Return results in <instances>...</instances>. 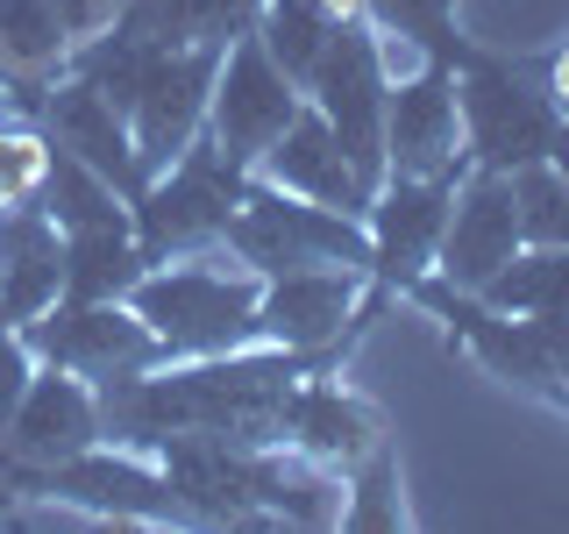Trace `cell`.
Segmentation results:
<instances>
[{"instance_id": "1", "label": "cell", "mask_w": 569, "mask_h": 534, "mask_svg": "<svg viewBox=\"0 0 569 534\" xmlns=\"http://www.w3.org/2000/svg\"><path fill=\"white\" fill-rule=\"evenodd\" d=\"M406 307L435 314L449 349H462L485 378H498L506 392L548 406V414L569 421V314H506L477 293H456L427 271L420 285H406Z\"/></svg>"}, {"instance_id": "8", "label": "cell", "mask_w": 569, "mask_h": 534, "mask_svg": "<svg viewBox=\"0 0 569 534\" xmlns=\"http://www.w3.org/2000/svg\"><path fill=\"white\" fill-rule=\"evenodd\" d=\"M385 93H391V58L378 43V29L356 14L328 36L313 79H307V100L313 115L335 129L342 157L363 171V186H385Z\"/></svg>"}, {"instance_id": "29", "label": "cell", "mask_w": 569, "mask_h": 534, "mask_svg": "<svg viewBox=\"0 0 569 534\" xmlns=\"http://www.w3.org/2000/svg\"><path fill=\"white\" fill-rule=\"evenodd\" d=\"M548 93H556L562 121H569V43H556V50H548Z\"/></svg>"}, {"instance_id": "3", "label": "cell", "mask_w": 569, "mask_h": 534, "mask_svg": "<svg viewBox=\"0 0 569 534\" xmlns=\"http://www.w3.org/2000/svg\"><path fill=\"white\" fill-rule=\"evenodd\" d=\"M456 107H462V150L485 171L541 165L562 136V107L548 93V50H485L462 43L456 58Z\"/></svg>"}, {"instance_id": "25", "label": "cell", "mask_w": 569, "mask_h": 534, "mask_svg": "<svg viewBox=\"0 0 569 534\" xmlns=\"http://www.w3.org/2000/svg\"><path fill=\"white\" fill-rule=\"evenodd\" d=\"M477 299H491V307H506V314H569V249H533L527 243Z\"/></svg>"}, {"instance_id": "12", "label": "cell", "mask_w": 569, "mask_h": 534, "mask_svg": "<svg viewBox=\"0 0 569 534\" xmlns=\"http://www.w3.org/2000/svg\"><path fill=\"white\" fill-rule=\"evenodd\" d=\"M93 442H107L100 435V392L58 364H43L29 399L14 406V421L0 427V485H8V498H22L43 471H58V463H71Z\"/></svg>"}, {"instance_id": "28", "label": "cell", "mask_w": 569, "mask_h": 534, "mask_svg": "<svg viewBox=\"0 0 569 534\" xmlns=\"http://www.w3.org/2000/svg\"><path fill=\"white\" fill-rule=\"evenodd\" d=\"M36 349L22 343V328H0V427L14 421V406L29 399V385H36Z\"/></svg>"}, {"instance_id": "2", "label": "cell", "mask_w": 569, "mask_h": 534, "mask_svg": "<svg viewBox=\"0 0 569 534\" xmlns=\"http://www.w3.org/2000/svg\"><path fill=\"white\" fill-rule=\"evenodd\" d=\"M257 299H263V278L242 271L228 249L150 264V271L129 285V307L142 314V328L164 343V364H178V356L249 349L257 343Z\"/></svg>"}, {"instance_id": "10", "label": "cell", "mask_w": 569, "mask_h": 534, "mask_svg": "<svg viewBox=\"0 0 569 534\" xmlns=\"http://www.w3.org/2000/svg\"><path fill=\"white\" fill-rule=\"evenodd\" d=\"M299 107H307L299 79L242 29L236 43L221 50V71H213V100H207V129H200V136H207L236 171H257V157L284 136V121H292Z\"/></svg>"}, {"instance_id": "27", "label": "cell", "mask_w": 569, "mask_h": 534, "mask_svg": "<svg viewBox=\"0 0 569 534\" xmlns=\"http://www.w3.org/2000/svg\"><path fill=\"white\" fill-rule=\"evenodd\" d=\"M43 165H50V142L36 121H0V207L8 200H29L43 186Z\"/></svg>"}, {"instance_id": "32", "label": "cell", "mask_w": 569, "mask_h": 534, "mask_svg": "<svg viewBox=\"0 0 569 534\" xmlns=\"http://www.w3.org/2000/svg\"><path fill=\"white\" fill-rule=\"evenodd\" d=\"M0 328H8V320H0Z\"/></svg>"}, {"instance_id": "22", "label": "cell", "mask_w": 569, "mask_h": 534, "mask_svg": "<svg viewBox=\"0 0 569 534\" xmlns=\"http://www.w3.org/2000/svg\"><path fill=\"white\" fill-rule=\"evenodd\" d=\"M462 0H363V22L378 29L385 58H391V79H399V65L413 58H462V22H456Z\"/></svg>"}, {"instance_id": "5", "label": "cell", "mask_w": 569, "mask_h": 534, "mask_svg": "<svg viewBox=\"0 0 569 534\" xmlns=\"http://www.w3.org/2000/svg\"><path fill=\"white\" fill-rule=\"evenodd\" d=\"M221 249L257 278H284V271H320V264H349V271H370V236L363 221L342 207L299 200V192H278L263 178H242V200L228 214Z\"/></svg>"}, {"instance_id": "26", "label": "cell", "mask_w": 569, "mask_h": 534, "mask_svg": "<svg viewBox=\"0 0 569 534\" xmlns=\"http://www.w3.org/2000/svg\"><path fill=\"white\" fill-rule=\"evenodd\" d=\"M512 207H520V236L533 249H569V178L548 157L512 171Z\"/></svg>"}, {"instance_id": "18", "label": "cell", "mask_w": 569, "mask_h": 534, "mask_svg": "<svg viewBox=\"0 0 569 534\" xmlns=\"http://www.w3.org/2000/svg\"><path fill=\"white\" fill-rule=\"evenodd\" d=\"M249 178H263V186H278V192H299V200H320V207H342V214H356V221L370 214V192H378V186H363V171L342 157L335 129L313 115V100L284 121V136L257 157Z\"/></svg>"}, {"instance_id": "13", "label": "cell", "mask_w": 569, "mask_h": 534, "mask_svg": "<svg viewBox=\"0 0 569 534\" xmlns=\"http://www.w3.org/2000/svg\"><path fill=\"white\" fill-rule=\"evenodd\" d=\"M221 50L228 43H178V50H157L150 71L136 79L129 93V136H136V157H142V178H157L171 157H186L207 129V100H213V71H221Z\"/></svg>"}, {"instance_id": "6", "label": "cell", "mask_w": 569, "mask_h": 534, "mask_svg": "<svg viewBox=\"0 0 569 534\" xmlns=\"http://www.w3.org/2000/svg\"><path fill=\"white\" fill-rule=\"evenodd\" d=\"M385 307H391V293L370 271H349V264L284 271V278H263L257 343L313 356V364H342V356L370 335V320H378Z\"/></svg>"}, {"instance_id": "24", "label": "cell", "mask_w": 569, "mask_h": 534, "mask_svg": "<svg viewBox=\"0 0 569 534\" xmlns=\"http://www.w3.org/2000/svg\"><path fill=\"white\" fill-rule=\"evenodd\" d=\"M335 29L342 22H335L320 0H257V22H249V36L299 79V93H307V79H313V65H320V50H328Z\"/></svg>"}, {"instance_id": "20", "label": "cell", "mask_w": 569, "mask_h": 534, "mask_svg": "<svg viewBox=\"0 0 569 534\" xmlns=\"http://www.w3.org/2000/svg\"><path fill=\"white\" fill-rule=\"evenodd\" d=\"M64 65L71 36L58 22V0H0V86L22 100V115L50 79H64Z\"/></svg>"}, {"instance_id": "21", "label": "cell", "mask_w": 569, "mask_h": 534, "mask_svg": "<svg viewBox=\"0 0 569 534\" xmlns=\"http://www.w3.org/2000/svg\"><path fill=\"white\" fill-rule=\"evenodd\" d=\"M150 271L136 243V221H100V228H71L64 236V293L58 299H129V285Z\"/></svg>"}, {"instance_id": "7", "label": "cell", "mask_w": 569, "mask_h": 534, "mask_svg": "<svg viewBox=\"0 0 569 534\" xmlns=\"http://www.w3.org/2000/svg\"><path fill=\"white\" fill-rule=\"evenodd\" d=\"M242 178L221 150L200 136L186 157H171L164 171L129 200V221H136V243L150 264H171V257H200V249H221L228 236V214L242 200Z\"/></svg>"}, {"instance_id": "11", "label": "cell", "mask_w": 569, "mask_h": 534, "mask_svg": "<svg viewBox=\"0 0 569 534\" xmlns=\"http://www.w3.org/2000/svg\"><path fill=\"white\" fill-rule=\"evenodd\" d=\"M462 107H456V65L413 58L385 93V178H462Z\"/></svg>"}, {"instance_id": "14", "label": "cell", "mask_w": 569, "mask_h": 534, "mask_svg": "<svg viewBox=\"0 0 569 534\" xmlns=\"http://www.w3.org/2000/svg\"><path fill=\"white\" fill-rule=\"evenodd\" d=\"M278 442L292 456H307V463L342 477L349 463H363L378 442H391V421H385L378 399H363V392L342 378V364H313V370H299V385L284 392V406H278Z\"/></svg>"}, {"instance_id": "9", "label": "cell", "mask_w": 569, "mask_h": 534, "mask_svg": "<svg viewBox=\"0 0 569 534\" xmlns=\"http://www.w3.org/2000/svg\"><path fill=\"white\" fill-rule=\"evenodd\" d=\"M22 343L36 349V364H58L93 392L164 364V343L142 328V314L129 299H58V307H43L22 328Z\"/></svg>"}, {"instance_id": "17", "label": "cell", "mask_w": 569, "mask_h": 534, "mask_svg": "<svg viewBox=\"0 0 569 534\" xmlns=\"http://www.w3.org/2000/svg\"><path fill=\"white\" fill-rule=\"evenodd\" d=\"M456 200V178H385L370 192L363 214V236H370V278L385 285L391 299L406 285H420L435 271V249H441V221H449Z\"/></svg>"}, {"instance_id": "15", "label": "cell", "mask_w": 569, "mask_h": 534, "mask_svg": "<svg viewBox=\"0 0 569 534\" xmlns=\"http://www.w3.org/2000/svg\"><path fill=\"white\" fill-rule=\"evenodd\" d=\"M520 249H527V236H520V207H512V171L470 165V171L456 178L449 221H441L435 278L456 285V293H485V285L506 271Z\"/></svg>"}, {"instance_id": "23", "label": "cell", "mask_w": 569, "mask_h": 534, "mask_svg": "<svg viewBox=\"0 0 569 534\" xmlns=\"http://www.w3.org/2000/svg\"><path fill=\"white\" fill-rule=\"evenodd\" d=\"M349 534H406L413 506H406V471H399V442H378L363 463L342 471V521Z\"/></svg>"}, {"instance_id": "16", "label": "cell", "mask_w": 569, "mask_h": 534, "mask_svg": "<svg viewBox=\"0 0 569 534\" xmlns=\"http://www.w3.org/2000/svg\"><path fill=\"white\" fill-rule=\"evenodd\" d=\"M29 121L43 129L50 150H71L86 171H100L121 200H136V192L150 186V178H142V157H136V136H129V115H121L100 86H86L79 71L50 79L43 93L29 100Z\"/></svg>"}, {"instance_id": "19", "label": "cell", "mask_w": 569, "mask_h": 534, "mask_svg": "<svg viewBox=\"0 0 569 534\" xmlns=\"http://www.w3.org/2000/svg\"><path fill=\"white\" fill-rule=\"evenodd\" d=\"M64 293V228L50 221V207L36 200H8L0 207V320L29 328L43 307H58Z\"/></svg>"}, {"instance_id": "30", "label": "cell", "mask_w": 569, "mask_h": 534, "mask_svg": "<svg viewBox=\"0 0 569 534\" xmlns=\"http://www.w3.org/2000/svg\"><path fill=\"white\" fill-rule=\"evenodd\" d=\"M548 165H556V171L569 178V121H562V136H556V150H548Z\"/></svg>"}, {"instance_id": "4", "label": "cell", "mask_w": 569, "mask_h": 534, "mask_svg": "<svg viewBox=\"0 0 569 534\" xmlns=\"http://www.w3.org/2000/svg\"><path fill=\"white\" fill-rule=\"evenodd\" d=\"M36 513H8V521H121V527H192L186 498H178L171 471L142 449L121 442H93L71 463L43 471L36 485L14 498Z\"/></svg>"}, {"instance_id": "31", "label": "cell", "mask_w": 569, "mask_h": 534, "mask_svg": "<svg viewBox=\"0 0 569 534\" xmlns=\"http://www.w3.org/2000/svg\"><path fill=\"white\" fill-rule=\"evenodd\" d=\"M8 506H14V498H8V485H0V521H8Z\"/></svg>"}]
</instances>
